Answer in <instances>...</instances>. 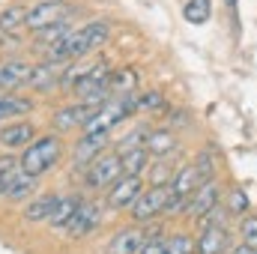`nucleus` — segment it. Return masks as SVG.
<instances>
[{
	"mask_svg": "<svg viewBox=\"0 0 257 254\" xmlns=\"http://www.w3.org/2000/svg\"><path fill=\"white\" fill-rule=\"evenodd\" d=\"M108 147V135L105 132H84V138L75 144V165L81 171H87Z\"/></svg>",
	"mask_w": 257,
	"mask_h": 254,
	"instance_id": "nucleus-8",
	"label": "nucleus"
},
{
	"mask_svg": "<svg viewBox=\"0 0 257 254\" xmlns=\"http://www.w3.org/2000/svg\"><path fill=\"white\" fill-rule=\"evenodd\" d=\"M6 194V180H0V197Z\"/></svg>",
	"mask_w": 257,
	"mask_h": 254,
	"instance_id": "nucleus-40",
	"label": "nucleus"
},
{
	"mask_svg": "<svg viewBox=\"0 0 257 254\" xmlns=\"http://www.w3.org/2000/svg\"><path fill=\"white\" fill-rule=\"evenodd\" d=\"M96 108H99V105H87V102L66 105V108H60V111L54 114V126H57V132H69V129H75V126L84 129V123L93 117Z\"/></svg>",
	"mask_w": 257,
	"mask_h": 254,
	"instance_id": "nucleus-11",
	"label": "nucleus"
},
{
	"mask_svg": "<svg viewBox=\"0 0 257 254\" xmlns=\"http://www.w3.org/2000/svg\"><path fill=\"white\" fill-rule=\"evenodd\" d=\"M227 215H230V212H227V209H221V206L215 203V206H212V209H209V212L200 218V221H203V227H206V224H218V227H227Z\"/></svg>",
	"mask_w": 257,
	"mask_h": 254,
	"instance_id": "nucleus-36",
	"label": "nucleus"
},
{
	"mask_svg": "<svg viewBox=\"0 0 257 254\" xmlns=\"http://www.w3.org/2000/svg\"><path fill=\"white\" fill-rule=\"evenodd\" d=\"M224 6H227V9H230V15L236 18V6H239V0H224Z\"/></svg>",
	"mask_w": 257,
	"mask_h": 254,
	"instance_id": "nucleus-39",
	"label": "nucleus"
},
{
	"mask_svg": "<svg viewBox=\"0 0 257 254\" xmlns=\"http://www.w3.org/2000/svg\"><path fill=\"white\" fill-rule=\"evenodd\" d=\"M248 209V194L242 189H230V200H227V212L230 215H242Z\"/></svg>",
	"mask_w": 257,
	"mask_h": 254,
	"instance_id": "nucleus-33",
	"label": "nucleus"
},
{
	"mask_svg": "<svg viewBox=\"0 0 257 254\" xmlns=\"http://www.w3.org/2000/svg\"><path fill=\"white\" fill-rule=\"evenodd\" d=\"M60 156H63V141H60V135H42V138H36L30 147H24L21 150V171L27 174V177H42V174H48L51 168H57V162H60Z\"/></svg>",
	"mask_w": 257,
	"mask_h": 254,
	"instance_id": "nucleus-2",
	"label": "nucleus"
},
{
	"mask_svg": "<svg viewBox=\"0 0 257 254\" xmlns=\"http://www.w3.org/2000/svg\"><path fill=\"white\" fill-rule=\"evenodd\" d=\"M33 141H36L33 123H6L0 129V147H6V150H24Z\"/></svg>",
	"mask_w": 257,
	"mask_h": 254,
	"instance_id": "nucleus-12",
	"label": "nucleus"
},
{
	"mask_svg": "<svg viewBox=\"0 0 257 254\" xmlns=\"http://www.w3.org/2000/svg\"><path fill=\"white\" fill-rule=\"evenodd\" d=\"M153 129H147V126H138V129H132L126 138L117 144V153H128V150H138V147H144L147 144V135H150Z\"/></svg>",
	"mask_w": 257,
	"mask_h": 254,
	"instance_id": "nucleus-31",
	"label": "nucleus"
},
{
	"mask_svg": "<svg viewBox=\"0 0 257 254\" xmlns=\"http://www.w3.org/2000/svg\"><path fill=\"white\" fill-rule=\"evenodd\" d=\"M93 66H96V60H84V57H81V60H72V63L60 72V87H63V90H72Z\"/></svg>",
	"mask_w": 257,
	"mask_h": 254,
	"instance_id": "nucleus-25",
	"label": "nucleus"
},
{
	"mask_svg": "<svg viewBox=\"0 0 257 254\" xmlns=\"http://www.w3.org/2000/svg\"><path fill=\"white\" fill-rule=\"evenodd\" d=\"M197 251V239L189 233H174L168 239V254H194Z\"/></svg>",
	"mask_w": 257,
	"mask_h": 254,
	"instance_id": "nucleus-30",
	"label": "nucleus"
},
{
	"mask_svg": "<svg viewBox=\"0 0 257 254\" xmlns=\"http://www.w3.org/2000/svg\"><path fill=\"white\" fill-rule=\"evenodd\" d=\"M215 203H218V180H206V183H200V186L194 189V194L189 197L183 215H189V218H203Z\"/></svg>",
	"mask_w": 257,
	"mask_h": 254,
	"instance_id": "nucleus-9",
	"label": "nucleus"
},
{
	"mask_svg": "<svg viewBox=\"0 0 257 254\" xmlns=\"http://www.w3.org/2000/svg\"><path fill=\"white\" fill-rule=\"evenodd\" d=\"M33 66L21 60H3L0 63V93H15L18 87H27Z\"/></svg>",
	"mask_w": 257,
	"mask_h": 254,
	"instance_id": "nucleus-10",
	"label": "nucleus"
},
{
	"mask_svg": "<svg viewBox=\"0 0 257 254\" xmlns=\"http://www.w3.org/2000/svg\"><path fill=\"white\" fill-rule=\"evenodd\" d=\"M168 102L159 90H150V93H138V111H162Z\"/></svg>",
	"mask_w": 257,
	"mask_h": 254,
	"instance_id": "nucleus-32",
	"label": "nucleus"
},
{
	"mask_svg": "<svg viewBox=\"0 0 257 254\" xmlns=\"http://www.w3.org/2000/svg\"><path fill=\"white\" fill-rule=\"evenodd\" d=\"M144 147H147L150 156H156V159L174 156V153H177V135H174L171 129H153V132L147 135V144H144Z\"/></svg>",
	"mask_w": 257,
	"mask_h": 254,
	"instance_id": "nucleus-17",
	"label": "nucleus"
},
{
	"mask_svg": "<svg viewBox=\"0 0 257 254\" xmlns=\"http://www.w3.org/2000/svg\"><path fill=\"white\" fill-rule=\"evenodd\" d=\"M111 36V24L108 21H87L78 30H69L60 42H54L51 48H45V60L51 63H72L81 57H90L96 48H102Z\"/></svg>",
	"mask_w": 257,
	"mask_h": 254,
	"instance_id": "nucleus-1",
	"label": "nucleus"
},
{
	"mask_svg": "<svg viewBox=\"0 0 257 254\" xmlns=\"http://www.w3.org/2000/svg\"><path fill=\"white\" fill-rule=\"evenodd\" d=\"M72 15V6L66 0H36L30 9H27V30H42L48 24H57Z\"/></svg>",
	"mask_w": 257,
	"mask_h": 254,
	"instance_id": "nucleus-5",
	"label": "nucleus"
},
{
	"mask_svg": "<svg viewBox=\"0 0 257 254\" xmlns=\"http://www.w3.org/2000/svg\"><path fill=\"white\" fill-rule=\"evenodd\" d=\"M120 177H123V159H120V153H102L84 171V183L90 189H111Z\"/></svg>",
	"mask_w": 257,
	"mask_h": 254,
	"instance_id": "nucleus-3",
	"label": "nucleus"
},
{
	"mask_svg": "<svg viewBox=\"0 0 257 254\" xmlns=\"http://www.w3.org/2000/svg\"><path fill=\"white\" fill-rule=\"evenodd\" d=\"M138 254H168V236H147L144 245L138 248Z\"/></svg>",
	"mask_w": 257,
	"mask_h": 254,
	"instance_id": "nucleus-34",
	"label": "nucleus"
},
{
	"mask_svg": "<svg viewBox=\"0 0 257 254\" xmlns=\"http://www.w3.org/2000/svg\"><path fill=\"white\" fill-rule=\"evenodd\" d=\"M194 168H197V174H200V180L206 183V180H215V168H218V156L212 153V150H203L197 159H194Z\"/></svg>",
	"mask_w": 257,
	"mask_h": 254,
	"instance_id": "nucleus-28",
	"label": "nucleus"
},
{
	"mask_svg": "<svg viewBox=\"0 0 257 254\" xmlns=\"http://www.w3.org/2000/svg\"><path fill=\"white\" fill-rule=\"evenodd\" d=\"M230 245V233L227 227H218V224H206L197 236V254H224Z\"/></svg>",
	"mask_w": 257,
	"mask_h": 254,
	"instance_id": "nucleus-13",
	"label": "nucleus"
},
{
	"mask_svg": "<svg viewBox=\"0 0 257 254\" xmlns=\"http://www.w3.org/2000/svg\"><path fill=\"white\" fill-rule=\"evenodd\" d=\"M144 239H147V230L126 227V230L114 233V239L108 242V251L105 254H138V248L144 245Z\"/></svg>",
	"mask_w": 257,
	"mask_h": 254,
	"instance_id": "nucleus-16",
	"label": "nucleus"
},
{
	"mask_svg": "<svg viewBox=\"0 0 257 254\" xmlns=\"http://www.w3.org/2000/svg\"><path fill=\"white\" fill-rule=\"evenodd\" d=\"M30 111H33V99L15 96V93H0V123L3 120H15V117L30 114Z\"/></svg>",
	"mask_w": 257,
	"mask_h": 254,
	"instance_id": "nucleus-20",
	"label": "nucleus"
},
{
	"mask_svg": "<svg viewBox=\"0 0 257 254\" xmlns=\"http://www.w3.org/2000/svg\"><path fill=\"white\" fill-rule=\"evenodd\" d=\"M54 203H57V194H39V197L27 200V206H24V221H48Z\"/></svg>",
	"mask_w": 257,
	"mask_h": 254,
	"instance_id": "nucleus-23",
	"label": "nucleus"
},
{
	"mask_svg": "<svg viewBox=\"0 0 257 254\" xmlns=\"http://www.w3.org/2000/svg\"><path fill=\"white\" fill-rule=\"evenodd\" d=\"M72 30V24H69V18H63V21H57V24H48V27H42V30H36V45H54V42H60L66 33Z\"/></svg>",
	"mask_w": 257,
	"mask_h": 254,
	"instance_id": "nucleus-26",
	"label": "nucleus"
},
{
	"mask_svg": "<svg viewBox=\"0 0 257 254\" xmlns=\"http://www.w3.org/2000/svg\"><path fill=\"white\" fill-rule=\"evenodd\" d=\"M18 171H21V159H15V156H3L0 159V180H9Z\"/></svg>",
	"mask_w": 257,
	"mask_h": 254,
	"instance_id": "nucleus-37",
	"label": "nucleus"
},
{
	"mask_svg": "<svg viewBox=\"0 0 257 254\" xmlns=\"http://www.w3.org/2000/svg\"><path fill=\"white\" fill-rule=\"evenodd\" d=\"M200 183H203V180H200L197 168H194V165H183V168L177 171L174 183H171V191H174V194H180V197H192L194 189H197Z\"/></svg>",
	"mask_w": 257,
	"mask_h": 254,
	"instance_id": "nucleus-22",
	"label": "nucleus"
},
{
	"mask_svg": "<svg viewBox=\"0 0 257 254\" xmlns=\"http://www.w3.org/2000/svg\"><path fill=\"white\" fill-rule=\"evenodd\" d=\"M27 3H9L0 12V33H15L21 27H27Z\"/></svg>",
	"mask_w": 257,
	"mask_h": 254,
	"instance_id": "nucleus-19",
	"label": "nucleus"
},
{
	"mask_svg": "<svg viewBox=\"0 0 257 254\" xmlns=\"http://www.w3.org/2000/svg\"><path fill=\"white\" fill-rule=\"evenodd\" d=\"M239 230H242V242L251 245V248H257V215H245Z\"/></svg>",
	"mask_w": 257,
	"mask_h": 254,
	"instance_id": "nucleus-35",
	"label": "nucleus"
},
{
	"mask_svg": "<svg viewBox=\"0 0 257 254\" xmlns=\"http://www.w3.org/2000/svg\"><path fill=\"white\" fill-rule=\"evenodd\" d=\"M174 177H177V171H174V165L168 162V156L159 159V165L150 171V183H153V186H171Z\"/></svg>",
	"mask_w": 257,
	"mask_h": 254,
	"instance_id": "nucleus-29",
	"label": "nucleus"
},
{
	"mask_svg": "<svg viewBox=\"0 0 257 254\" xmlns=\"http://www.w3.org/2000/svg\"><path fill=\"white\" fill-rule=\"evenodd\" d=\"M60 63H51V60H45V63L33 66V72H30V81H27V87L30 90H39V93H45V90H51V87H57L60 84Z\"/></svg>",
	"mask_w": 257,
	"mask_h": 254,
	"instance_id": "nucleus-15",
	"label": "nucleus"
},
{
	"mask_svg": "<svg viewBox=\"0 0 257 254\" xmlns=\"http://www.w3.org/2000/svg\"><path fill=\"white\" fill-rule=\"evenodd\" d=\"M78 206H81V197H78V194H57V203H54V209H51L48 224H51V227H66V224L72 221V215L78 212Z\"/></svg>",
	"mask_w": 257,
	"mask_h": 254,
	"instance_id": "nucleus-18",
	"label": "nucleus"
},
{
	"mask_svg": "<svg viewBox=\"0 0 257 254\" xmlns=\"http://www.w3.org/2000/svg\"><path fill=\"white\" fill-rule=\"evenodd\" d=\"M99 224H102V206H99L96 200H81L78 212L72 215V221L66 224L63 230L72 236V239H78V236H87V233H93Z\"/></svg>",
	"mask_w": 257,
	"mask_h": 254,
	"instance_id": "nucleus-6",
	"label": "nucleus"
},
{
	"mask_svg": "<svg viewBox=\"0 0 257 254\" xmlns=\"http://www.w3.org/2000/svg\"><path fill=\"white\" fill-rule=\"evenodd\" d=\"M141 191H144V180H141V177H128V174H123V177L108 189V206L117 209V212L132 209V203L141 197Z\"/></svg>",
	"mask_w": 257,
	"mask_h": 254,
	"instance_id": "nucleus-7",
	"label": "nucleus"
},
{
	"mask_svg": "<svg viewBox=\"0 0 257 254\" xmlns=\"http://www.w3.org/2000/svg\"><path fill=\"white\" fill-rule=\"evenodd\" d=\"M212 15V0H189L183 6V18L189 24H206Z\"/></svg>",
	"mask_w": 257,
	"mask_h": 254,
	"instance_id": "nucleus-27",
	"label": "nucleus"
},
{
	"mask_svg": "<svg viewBox=\"0 0 257 254\" xmlns=\"http://www.w3.org/2000/svg\"><path fill=\"white\" fill-rule=\"evenodd\" d=\"M138 69L135 66H123V69H111V78H108V93L111 99H120L128 93H138Z\"/></svg>",
	"mask_w": 257,
	"mask_h": 254,
	"instance_id": "nucleus-14",
	"label": "nucleus"
},
{
	"mask_svg": "<svg viewBox=\"0 0 257 254\" xmlns=\"http://www.w3.org/2000/svg\"><path fill=\"white\" fill-rule=\"evenodd\" d=\"M230 254H257V248H251V245H245V242H242V245H236Z\"/></svg>",
	"mask_w": 257,
	"mask_h": 254,
	"instance_id": "nucleus-38",
	"label": "nucleus"
},
{
	"mask_svg": "<svg viewBox=\"0 0 257 254\" xmlns=\"http://www.w3.org/2000/svg\"><path fill=\"white\" fill-rule=\"evenodd\" d=\"M33 191H36V177H27L24 171H18V174H12L6 180V194L3 197H9V200H27V197H33Z\"/></svg>",
	"mask_w": 257,
	"mask_h": 254,
	"instance_id": "nucleus-21",
	"label": "nucleus"
},
{
	"mask_svg": "<svg viewBox=\"0 0 257 254\" xmlns=\"http://www.w3.org/2000/svg\"><path fill=\"white\" fill-rule=\"evenodd\" d=\"M171 197V186H150L147 191H141V197L132 203V218L138 224H150L165 212V203Z\"/></svg>",
	"mask_w": 257,
	"mask_h": 254,
	"instance_id": "nucleus-4",
	"label": "nucleus"
},
{
	"mask_svg": "<svg viewBox=\"0 0 257 254\" xmlns=\"http://www.w3.org/2000/svg\"><path fill=\"white\" fill-rule=\"evenodd\" d=\"M123 159V174L128 177H141L144 171H150V150L147 147H138V150H128V153H120Z\"/></svg>",
	"mask_w": 257,
	"mask_h": 254,
	"instance_id": "nucleus-24",
	"label": "nucleus"
}]
</instances>
